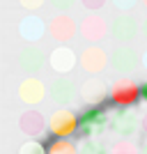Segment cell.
<instances>
[{"mask_svg": "<svg viewBox=\"0 0 147 154\" xmlns=\"http://www.w3.org/2000/svg\"><path fill=\"white\" fill-rule=\"evenodd\" d=\"M48 127H51V131L55 136L64 138V136H71L78 127H81V120H78L71 110H58V113H53Z\"/></svg>", "mask_w": 147, "mask_h": 154, "instance_id": "6da1fadb", "label": "cell"}, {"mask_svg": "<svg viewBox=\"0 0 147 154\" xmlns=\"http://www.w3.org/2000/svg\"><path fill=\"white\" fill-rule=\"evenodd\" d=\"M140 97V88L131 81H120V83L113 85V90H110V99L117 103V106H131Z\"/></svg>", "mask_w": 147, "mask_h": 154, "instance_id": "7a4b0ae2", "label": "cell"}, {"mask_svg": "<svg viewBox=\"0 0 147 154\" xmlns=\"http://www.w3.org/2000/svg\"><path fill=\"white\" fill-rule=\"evenodd\" d=\"M106 122H108L106 110H103V108H96V106L87 108L83 115H81V129H83L85 134H92V136L99 134V131H103Z\"/></svg>", "mask_w": 147, "mask_h": 154, "instance_id": "3957f363", "label": "cell"}, {"mask_svg": "<svg viewBox=\"0 0 147 154\" xmlns=\"http://www.w3.org/2000/svg\"><path fill=\"white\" fill-rule=\"evenodd\" d=\"M110 127H113V131L120 134V136H131V134L138 131V115L131 113V110H120V113H115Z\"/></svg>", "mask_w": 147, "mask_h": 154, "instance_id": "277c9868", "label": "cell"}, {"mask_svg": "<svg viewBox=\"0 0 147 154\" xmlns=\"http://www.w3.org/2000/svg\"><path fill=\"white\" fill-rule=\"evenodd\" d=\"M110 64L113 69L120 71V74H127V71H133L136 64H138V55H136L131 48H117L113 55H110Z\"/></svg>", "mask_w": 147, "mask_h": 154, "instance_id": "5b68a950", "label": "cell"}, {"mask_svg": "<svg viewBox=\"0 0 147 154\" xmlns=\"http://www.w3.org/2000/svg\"><path fill=\"white\" fill-rule=\"evenodd\" d=\"M81 64H83V69L90 71V74H96V71H101L103 67H106V53L101 51V48H96V46H92V48H85L83 55H81Z\"/></svg>", "mask_w": 147, "mask_h": 154, "instance_id": "8992f818", "label": "cell"}, {"mask_svg": "<svg viewBox=\"0 0 147 154\" xmlns=\"http://www.w3.org/2000/svg\"><path fill=\"white\" fill-rule=\"evenodd\" d=\"M44 94H46V90L41 85V81H37V78H28L26 83L19 88V97L26 103H39L44 99Z\"/></svg>", "mask_w": 147, "mask_h": 154, "instance_id": "52a82bcc", "label": "cell"}, {"mask_svg": "<svg viewBox=\"0 0 147 154\" xmlns=\"http://www.w3.org/2000/svg\"><path fill=\"white\" fill-rule=\"evenodd\" d=\"M74 64H76V55L69 51V48H55L51 53V67L60 74H67V71L74 69Z\"/></svg>", "mask_w": 147, "mask_h": 154, "instance_id": "ba28073f", "label": "cell"}, {"mask_svg": "<svg viewBox=\"0 0 147 154\" xmlns=\"http://www.w3.org/2000/svg\"><path fill=\"white\" fill-rule=\"evenodd\" d=\"M113 35H115L120 42H129V39L136 37V32H138V26H136V21L131 16H117L113 21Z\"/></svg>", "mask_w": 147, "mask_h": 154, "instance_id": "9c48e42d", "label": "cell"}, {"mask_svg": "<svg viewBox=\"0 0 147 154\" xmlns=\"http://www.w3.org/2000/svg\"><path fill=\"white\" fill-rule=\"evenodd\" d=\"M41 62H44V55L37 48H26L19 55V64H21V69H26V71H39Z\"/></svg>", "mask_w": 147, "mask_h": 154, "instance_id": "30bf717a", "label": "cell"}, {"mask_svg": "<svg viewBox=\"0 0 147 154\" xmlns=\"http://www.w3.org/2000/svg\"><path fill=\"white\" fill-rule=\"evenodd\" d=\"M21 129H23L26 134H30V136H39L44 131V120H41L39 113L28 110L26 115H23V120H21Z\"/></svg>", "mask_w": 147, "mask_h": 154, "instance_id": "8fae6325", "label": "cell"}, {"mask_svg": "<svg viewBox=\"0 0 147 154\" xmlns=\"http://www.w3.org/2000/svg\"><path fill=\"white\" fill-rule=\"evenodd\" d=\"M81 94H83L85 101L96 103V101H101L103 97H106V85H103L101 81H87V83L81 88Z\"/></svg>", "mask_w": 147, "mask_h": 154, "instance_id": "7c38bea8", "label": "cell"}, {"mask_svg": "<svg viewBox=\"0 0 147 154\" xmlns=\"http://www.w3.org/2000/svg\"><path fill=\"white\" fill-rule=\"evenodd\" d=\"M51 94L55 101L60 103H69L71 99H74V85H71V81H67V78H62V81H55L51 88Z\"/></svg>", "mask_w": 147, "mask_h": 154, "instance_id": "4fadbf2b", "label": "cell"}, {"mask_svg": "<svg viewBox=\"0 0 147 154\" xmlns=\"http://www.w3.org/2000/svg\"><path fill=\"white\" fill-rule=\"evenodd\" d=\"M21 35L26 39H30V42H35V39H39L44 35V23L39 19H35V16H30V19H26L21 23Z\"/></svg>", "mask_w": 147, "mask_h": 154, "instance_id": "5bb4252c", "label": "cell"}, {"mask_svg": "<svg viewBox=\"0 0 147 154\" xmlns=\"http://www.w3.org/2000/svg\"><path fill=\"white\" fill-rule=\"evenodd\" d=\"M51 32H53V37H58V39H69L74 35V23L69 19H58L53 23Z\"/></svg>", "mask_w": 147, "mask_h": 154, "instance_id": "9a60e30c", "label": "cell"}, {"mask_svg": "<svg viewBox=\"0 0 147 154\" xmlns=\"http://www.w3.org/2000/svg\"><path fill=\"white\" fill-rule=\"evenodd\" d=\"M103 32H106V28H103V23L99 19H90L85 21V26H83V35L87 39H101L103 37Z\"/></svg>", "mask_w": 147, "mask_h": 154, "instance_id": "2e32d148", "label": "cell"}, {"mask_svg": "<svg viewBox=\"0 0 147 154\" xmlns=\"http://www.w3.org/2000/svg\"><path fill=\"white\" fill-rule=\"evenodd\" d=\"M48 154H78V152H76V147H74L69 140L60 138V140H55L51 147H48Z\"/></svg>", "mask_w": 147, "mask_h": 154, "instance_id": "e0dca14e", "label": "cell"}, {"mask_svg": "<svg viewBox=\"0 0 147 154\" xmlns=\"http://www.w3.org/2000/svg\"><path fill=\"white\" fill-rule=\"evenodd\" d=\"M78 154H108V149L99 140H87V143H83V147H81Z\"/></svg>", "mask_w": 147, "mask_h": 154, "instance_id": "ac0fdd59", "label": "cell"}, {"mask_svg": "<svg viewBox=\"0 0 147 154\" xmlns=\"http://www.w3.org/2000/svg\"><path fill=\"white\" fill-rule=\"evenodd\" d=\"M19 154H48V152L44 149V145H41V143L30 140V143H26V145H21Z\"/></svg>", "mask_w": 147, "mask_h": 154, "instance_id": "d6986e66", "label": "cell"}, {"mask_svg": "<svg viewBox=\"0 0 147 154\" xmlns=\"http://www.w3.org/2000/svg\"><path fill=\"white\" fill-rule=\"evenodd\" d=\"M110 154H140V149L136 147V145H131V143L122 140V143H117L115 147L110 149Z\"/></svg>", "mask_w": 147, "mask_h": 154, "instance_id": "ffe728a7", "label": "cell"}, {"mask_svg": "<svg viewBox=\"0 0 147 154\" xmlns=\"http://www.w3.org/2000/svg\"><path fill=\"white\" fill-rule=\"evenodd\" d=\"M55 7H60V9H69L71 5H74V0H51Z\"/></svg>", "mask_w": 147, "mask_h": 154, "instance_id": "44dd1931", "label": "cell"}, {"mask_svg": "<svg viewBox=\"0 0 147 154\" xmlns=\"http://www.w3.org/2000/svg\"><path fill=\"white\" fill-rule=\"evenodd\" d=\"M113 2H115L117 7H122V9H127V7H131L136 2V0H113Z\"/></svg>", "mask_w": 147, "mask_h": 154, "instance_id": "7402d4cb", "label": "cell"}, {"mask_svg": "<svg viewBox=\"0 0 147 154\" xmlns=\"http://www.w3.org/2000/svg\"><path fill=\"white\" fill-rule=\"evenodd\" d=\"M140 99H145V101H147V83L140 85Z\"/></svg>", "mask_w": 147, "mask_h": 154, "instance_id": "603a6c76", "label": "cell"}, {"mask_svg": "<svg viewBox=\"0 0 147 154\" xmlns=\"http://www.w3.org/2000/svg\"><path fill=\"white\" fill-rule=\"evenodd\" d=\"M140 154H147V140L142 143V147H140Z\"/></svg>", "mask_w": 147, "mask_h": 154, "instance_id": "cb8c5ba5", "label": "cell"}, {"mask_svg": "<svg viewBox=\"0 0 147 154\" xmlns=\"http://www.w3.org/2000/svg\"><path fill=\"white\" fill-rule=\"evenodd\" d=\"M142 64H145V67H147V53H145V55H142Z\"/></svg>", "mask_w": 147, "mask_h": 154, "instance_id": "d4e9b609", "label": "cell"}, {"mask_svg": "<svg viewBox=\"0 0 147 154\" xmlns=\"http://www.w3.org/2000/svg\"><path fill=\"white\" fill-rule=\"evenodd\" d=\"M142 30H145V37H147V21H145V26H142Z\"/></svg>", "mask_w": 147, "mask_h": 154, "instance_id": "484cf974", "label": "cell"}, {"mask_svg": "<svg viewBox=\"0 0 147 154\" xmlns=\"http://www.w3.org/2000/svg\"><path fill=\"white\" fill-rule=\"evenodd\" d=\"M142 127H145V131H147V117H145V122H142Z\"/></svg>", "mask_w": 147, "mask_h": 154, "instance_id": "4316f807", "label": "cell"}]
</instances>
